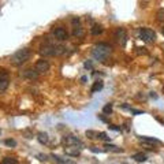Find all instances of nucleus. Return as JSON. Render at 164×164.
<instances>
[{"label":"nucleus","mask_w":164,"mask_h":164,"mask_svg":"<svg viewBox=\"0 0 164 164\" xmlns=\"http://www.w3.org/2000/svg\"><path fill=\"white\" fill-rule=\"evenodd\" d=\"M30 59V51L27 48H22L19 51H17L11 56V63L14 66H22Z\"/></svg>","instance_id":"7ed1b4c3"},{"label":"nucleus","mask_w":164,"mask_h":164,"mask_svg":"<svg viewBox=\"0 0 164 164\" xmlns=\"http://www.w3.org/2000/svg\"><path fill=\"white\" fill-rule=\"evenodd\" d=\"M22 77L29 78V79H36V78L39 77V71H37V70H33V69H27L22 73Z\"/></svg>","instance_id":"9d476101"},{"label":"nucleus","mask_w":164,"mask_h":164,"mask_svg":"<svg viewBox=\"0 0 164 164\" xmlns=\"http://www.w3.org/2000/svg\"><path fill=\"white\" fill-rule=\"evenodd\" d=\"M64 153L67 156H71V157H78L81 155V148L74 146V145H69L64 148Z\"/></svg>","instance_id":"423d86ee"},{"label":"nucleus","mask_w":164,"mask_h":164,"mask_svg":"<svg viewBox=\"0 0 164 164\" xmlns=\"http://www.w3.org/2000/svg\"><path fill=\"white\" fill-rule=\"evenodd\" d=\"M111 52H112V47H111V45L105 44V42H100V44H97L94 48H93L92 55L96 60H98V62H104V60L110 56Z\"/></svg>","instance_id":"f257e3e1"},{"label":"nucleus","mask_w":164,"mask_h":164,"mask_svg":"<svg viewBox=\"0 0 164 164\" xmlns=\"http://www.w3.org/2000/svg\"><path fill=\"white\" fill-rule=\"evenodd\" d=\"M86 137L90 138V140H94V138H98V133L94 130H88L86 131Z\"/></svg>","instance_id":"a211bd4d"},{"label":"nucleus","mask_w":164,"mask_h":164,"mask_svg":"<svg viewBox=\"0 0 164 164\" xmlns=\"http://www.w3.org/2000/svg\"><path fill=\"white\" fill-rule=\"evenodd\" d=\"M131 159H134V161H137V163H144V161H146V156L144 155V153H135V155H133Z\"/></svg>","instance_id":"dca6fc26"},{"label":"nucleus","mask_w":164,"mask_h":164,"mask_svg":"<svg viewBox=\"0 0 164 164\" xmlns=\"http://www.w3.org/2000/svg\"><path fill=\"white\" fill-rule=\"evenodd\" d=\"M98 140H104V141H110V137L107 135V133L101 131V133H98Z\"/></svg>","instance_id":"4be33fe9"},{"label":"nucleus","mask_w":164,"mask_h":164,"mask_svg":"<svg viewBox=\"0 0 164 164\" xmlns=\"http://www.w3.org/2000/svg\"><path fill=\"white\" fill-rule=\"evenodd\" d=\"M0 133H2V130H0Z\"/></svg>","instance_id":"7c9ffc66"},{"label":"nucleus","mask_w":164,"mask_h":164,"mask_svg":"<svg viewBox=\"0 0 164 164\" xmlns=\"http://www.w3.org/2000/svg\"><path fill=\"white\" fill-rule=\"evenodd\" d=\"M36 70H37L39 73H45V71H48V70H49V63H48V60H45V59L37 60V63H36Z\"/></svg>","instance_id":"6e6552de"},{"label":"nucleus","mask_w":164,"mask_h":164,"mask_svg":"<svg viewBox=\"0 0 164 164\" xmlns=\"http://www.w3.org/2000/svg\"><path fill=\"white\" fill-rule=\"evenodd\" d=\"M54 36L56 37L57 40H60V41H63V40H67V37H69V34H67V32H66V29H63V27H56V29H54Z\"/></svg>","instance_id":"1a4fd4ad"},{"label":"nucleus","mask_w":164,"mask_h":164,"mask_svg":"<svg viewBox=\"0 0 164 164\" xmlns=\"http://www.w3.org/2000/svg\"><path fill=\"white\" fill-rule=\"evenodd\" d=\"M157 18H159V19H164V10H163V8L157 11Z\"/></svg>","instance_id":"a878e982"},{"label":"nucleus","mask_w":164,"mask_h":164,"mask_svg":"<svg viewBox=\"0 0 164 164\" xmlns=\"http://www.w3.org/2000/svg\"><path fill=\"white\" fill-rule=\"evenodd\" d=\"M84 34V32H82V29H81L79 26L78 27H75L74 29V36H82Z\"/></svg>","instance_id":"b1692460"},{"label":"nucleus","mask_w":164,"mask_h":164,"mask_svg":"<svg viewBox=\"0 0 164 164\" xmlns=\"http://www.w3.org/2000/svg\"><path fill=\"white\" fill-rule=\"evenodd\" d=\"M103 112L107 113V115L112 113V104H105V105H104V108H103Z\"/></svg>","instance_id":"412c9836"},{"label":"nucleus","mask_w":164,"mask_h":164,"mask_svg":"<svg viewBox=\"0 0 164 164\" xmlns=\"http://www.w3.org/2000/svg\"><path fill=\"white\" fill-rule=\"evenodd\" d=\"M103 86H104V84H103L101 81H96L94 84H93L92 89H90V92H92V93H97V92H100V90L103 89Z\"/></svg>","instance_id":"ddd939ff"},{"label":"nucleus","mask_w":164,"mask_h":164,"mask_svg":"<svg viewBox=\"0 0 164 164\" xmlns=\"http://www.w3.org/2000/svg\"><path fill=\"white\" fill-rule=\"evenodd\" d=\"M140 141L144 144H149V145H153V144H160V141L157 138L153 137H140Z\"/></svg>","instance_id":"9b49d317"},{"label":"nucleus","mask_w":164,"mask_h":164,"mask_svg":"<svg viewBox=\"0 0 164 164\" xmlns=\"http://www.w3.org/2000/svg\"><path fill=\"white\" fill-rule=\"evenodd\" d=\"M4 144H6L7 146H17V141H14V140H6Z\"/></svg>","instance_id":"5701e85b"},{"label":"nucleus","mask_w":164,"mask_h":164,"mask_svg":"<svg viewBox=\"0 0 164 164\" xmlns=\"http://www.w3.org/2000/svg\"><path fill=\"white\" fill-rule=\"evenodd\" d=\"M115 39L119 42H122L123 45L126 44V41H127V34H126V30L123 29V27H118L116 29V32H115Z\"/></svg>","instance_id":"0eeeda50"},{"label":"nucleus","mask_w":164,"mask_h":164,"mask_svg":"<svg viewBox=\"0 0 164 164\" xmlns=\"http://www.w3.org/2000/svg\"><path fill=\"white\" fill-rule=\"evenodd\" d=\"M115 152V153H119V152H123V149L122 148H118V146H115V145H105L104 146V152Z\"/></svg>","instance_id":"4468645a"},{"label":"nucleus","mask_w":164,"mask_h":164,"mask_svg":"<svg viewBox=\"0 0 164 164\" xmlns=\"http://www.w3.org/2000/svg\"><path fill=\"white\" fill-rule=\"evenodd\" d=\"M90 32H92L93 36H98V34H101V33H103V27L100 26V25H94Z\"/></svg>","instance_id":"f3484780"},{"label":"nucleus","mask_w":164,"mask_h":164,"mask_svg":"<svg viewBox=\"0 0 164 164\" xmlns=\"http://www.w3.org/2000/svg\"><path fill=\"white\" fill-rule=\"evenodd\" d=\"M62 142L66 146L74 145V146H78V148H82V146H84L82 141H81L78 137H74V135H64V137L62 138Z\"/></svg>","instance_id":"39448f33"},{"label":"nucleus","mask_w":164,"mask_h":164,"mask_svg":"<svg viewBox=\"0 0 164 164\" xmlns=\"http://www.w3.org/2000/svg\"><path fill=\"white\" fill-rule=\"evenodd\" d=\"M130 112L134 113V115H142L144 111H140V110H134V108H130Z\"/></svg>","instance_id":"393cba45"},{"label":"nucleus","mask_w":164,"mask_h":164,"mask_svg":"<svg viewBox=\"0 0 164 164\" xmlns=\"http://www.w3.org/2000/svg\"><path fill=\"white\" fill-rule=\"evenodd\" d=\"M39 159L41 161H47V156H44V155H39Z\"/></svg>","instance_id":"c85d7f7f"},{"label":"nucleus","mask_w":164,"mask_h":164,"mask_svg":"<svg viewBox=\"0 0 164 164\" xmlns=\"http://www.w3.org/2000/svg\"><path fill=\"white\" fill-rule=\"evenodd\" d=\"M40 55L44 57L47 56H60L66 52V48L62 47V45H52V44H47V45H42L40 48Z\"/></svg>","instance_id":"f03ea898"},{"label":"nucleus","mask_w":164,"mask_h":164,"mask_svg":"<svg viewBox=\"0 0 164 164\" xmlns=\"http://www.w3.org/2000/svg\"><path fill=\"white\" fill-rule=\"evenodd\" d=\"M2 78H7L6 70H0V79H2Z\"/></svg>","instance_id":"cd10ccee"},{"label":"nucleus","mask_w":164,"mask_h":164,"mask_svg":"<svg viewBox=\"0 0 164 164\" xmlns=\"http://www.w3.org/2000/svg\"><path fill=\"white\" fill-rule=\"evenodd\" d=\"M2 163H3V164H17V163H18V160L14 159V157H6V159H3Z\"/></svg>","instance_id":"aec40b11"},{"label":"nucleus","mask_w":164,"mask_h":164,"mask_svg":"<svg viewBox=\"0 0 164 164\" xmlns=\"http://www.w3.org/2000/svg\"><path fill=\"white\" fill-rule=\"evenodd\" d=\"M161 32H163V34H164V27H163V30H161Z\"/></svg>","instance_id":"c756f323"},{"label":"nucleus","mask_w":164,"mask_h":164,"mask_svg":"<svg viewBox=\"0 0 164 164\" xmlns=\"http://www.w3.org/2000/svg\"><path fill=\"white\" fill-rule=\"evenodd\" d=\"M108 127H110L111 130H113V131H120V127H118V126H115V125H110Z\"/></svg>","instance_id":"bb28decb"},{"label":"nucleus","mask_w":164,"mask_h":164,"mask_svg":"<svg viewBox=\"0 0 164 164\" xmlns=\"http://www.w3.org/2000/svg\"><path fill=\"white\" fill-rule=\"evenodd\" d=\"M52 159H54L56 163H60V164H64V163H71L70 160H66V159H62V157H59V156H56V155H52Z\"/></svg>","instance_id":"6ab92c4d"},{"label":"nucleus","mask_w":164,"mask_h":164,"mask_svg":"<svg viewBox=\"0 0 164 164\" xmlns=\"http://www.w3.org/2000/svg\"><path fill=\"white\" fill-rule=\"evenodd\" d=\"M37 140H39L40 144L45 145V144H48V141H49V137H48L47 133H39V134H37Z\"/></svg>","instance_id":"f8f14e48"},{"label":"nucleus","mask_w":164,"mask_h":164,"mask_svg":"<svg viewBox=\"0 0 164 164\" xmlns=\"http://www.w3.org/2000/svg\"><path fill=\"white\" fill-rule=\"evenodd\" d=\"M140 37L145 42H153L156 40V33L149 27H144L140 30Z\"/></svg>","instance_id":"20e7f679"},{"label":"nucleus","mask_w":164,"mask_h":164,"mask_svg":"<svg viewBox=\"0 0 164 164\" xmlns=\"http://www.w3.org/2000/svg\"><path fill=\"white\" fill-rule=\"evenodd\" d=\"M8 78H2L0 79V93H3L7 90V88H8Z\"/></svg>","instance_id":"2eb2a0df"}]
</instances>
